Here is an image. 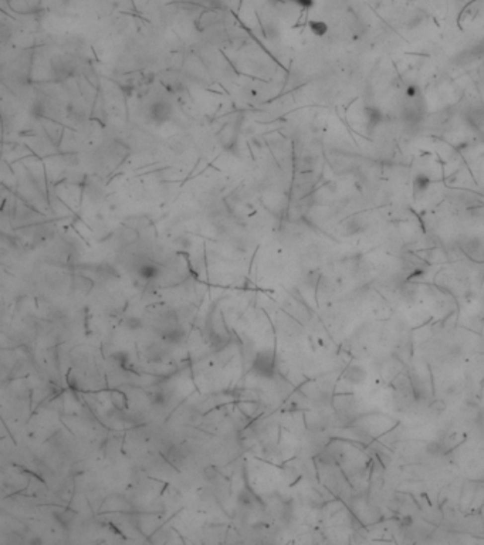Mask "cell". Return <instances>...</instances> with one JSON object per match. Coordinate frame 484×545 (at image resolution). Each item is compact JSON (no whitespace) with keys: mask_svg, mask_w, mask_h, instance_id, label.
<instances>
[{"mask_svg":"<svg viewBox=\"0 0 484 545\" xmlns=\"http://www.w3.org/2000/svg\"><path fill=\"white\" fill-rule=\"evenodd\" d=\"M326 450L334 456L356 493H368L372 460L362 449V445L342 439H334L328 443Z\"/></svg>","mask_w":484,"mask_h":545,"instance_id":"cell-1","label":"cell"},{"mask_svg":"<svg viewBox=\"0 0 484 545\" xmlns=\"http://www.w3.org/2000/svg\"><path fill=\"white\" fill-rule=\"evenodd\" d=\"M316 466L323 484L346 504L356 491L348 481L345 473L336 463L334 456L326 450V447L316 456Z\"/></svg>","mask_w":484,"mask_h":545,"instance_id":"cell-2","label":"cell"},{"mask_svg":"<svg viewBox=\"0 0 484 545\" xmlns=\"http://www.w3.org/2000/svg\"><path fill=\"white\" fill-rule=\"evenodd\" d=\"M354 425L362 427L371 437L379 439L381 436L386 435L388 432H391L392 429H395L399 425V422L385 413L368 412L365 415H361L358 417L354 422Z\"/></svg>","mask_w":484,"mask_h":545,"instance_id":"cell-3","label":"cell"},{"mask_svg":"<svg viewBox=\"0 0 484 545\" xmlns=\"http://www.w3.org/2000/svg\"><path fill=\"white\" fill-rule=\"evenodd\" d=\"M149 118L152 122L155 124H165L168 122L169 119L172 118V114H173V108L172 105L169 104L168 101L165 99H158L155 101L154 104H151V107L148 109Z\"/></svg>","mask_w":484,"mask_h":545,"instance_id":"cell-4","label":"cell"},{"mask_svg":"<svg viewBox=\"0 0 484 545\" xmlns=\"http://www.w3.org/2000/svg\"><path fill=\"white\" fill-rule=\"evenodd\" d=\"M253 368L261 377L271 378L274 375V355L268 351L258 352L253 362Z\"/></svg>","mask_w":484,"mask_h":545,"instance_id":"cell-5","label":"cell"},{"mask_svg":"<svg viewBox=\"0 0 484 545\" xmlns=\"http://www.w3.org/2000/svg\"><path fill=\"white\" fill-rule=\"evenodd\" d=\"M220 20V10L218 9H208L203 10L200 13L198 19L199 30H208L210 27H215Z\"/></svg>","mask_w":484,"mask_h":545,"instance_id":"cell-6","label":"cell"},{"mask_svg":"<svg viewBox=\"0 0 484 545\" xmlns=\"http://www.w3.org/2000/svg\"><path fill=\"white\" fill-rule=\"evenodd\" d=\"M432 185V179L429 175H426L425 172H417L413 178V193H415V198L420 199L426 196L427 190Z\"/></svg>","mask_w":484,"mask_h":545,"instance_id":"cell-7","label":"cell"},{"mask_svg":"<svg viewBox=\"0 0 484 545\" xmlns=\"http://www.w3.org/2000/svg\"><path fill=\"white\" fill-rule=\"evenodd\" d=\"M137 274H138L139 278H142L145 281H152V280L159 277L161 270H159V267L155 263H152V261H144V263H141L138 267H137Z\"/></svg>","mask_w":484,"mask_h":545,"instance_id":"cell-8","label":"cell"},{"mask_svg":"<svg viewBox=\"0 0 484 545\" xmlns=\"http://www.w3.org/2000/svg\"><path fill=\"white\" fill-rule=\"evenodd\" d=\"M118 240L122 246H132L139 240V230L131 226H125L119 230Z\"/></svg>","mask_w":484,"mask_h":545,"instance_id":"cell-9","label":"cell"},{"mask_svg":"<svg viewBox=\"0 0 484 545\" xmlns=\"http://www.w3.org/2000/svg\"><path fill=\"white\" fill-rule=\"evenodd\" d=\"M145 355H147V359H148L149 362L159 364V362H162L165 359V357H166V348L159 345V344H152V345H149L147 348Z\"/></svg>","mask_w":484,"mask_h":545,"instance_id":"cell-10","label":"cell"},{"mask_svg":"<svg viewBox=\"0 0 484 545\" xmlns=\"http://www.w3.org/2000/svg\"><path fill=\"white\" fill-rule=\"evenodd\" d=\"M165 457L168 459V462L173 466H180L185 460V453L182 452V449H179L176 445H170L168 450L165 452Z\"/></svg>","mask_w":484,"mask_h":545,"instance_id":"cell-11","label":"cell"},{"mask_svg":"<svg viewBox=\"0 0 484 545\" xmlns=\"http://www.w3.org/2000/svg\"><path fill=\"white\" fill-rule=\"evenodd\" d=\"M73 287L81 294H87L89 290L92 288V281L88 277L82 276V274H76L73 277Z\"/></svg>","mask_w":484,"mask_h":545,"instance_id":"cell-12","label":"cell"},{"mask_svg":"<svg viewBox=\"0 0 484 545\" xmlns=\"http://www.w3.org/2000/svg\"><path fill=\"white\" fill-rule=\"evenodd\" d=\"M168 400H169V397L168 395L165 393V390H162V389H157L154 393H151V402H152V405H155V406H165L166 403H168Z\"/></svg>","mask_w":484,"mask_h":545,"instance_id":"cell-13","label":"cell"},{"mask_svg":"<svg viewBox=\"0 0 484 545\" xmlns=\"http://www.w3.org/2000/svg\"><path fill=\"white\" fill-rule=\"evenodd\" d=\"M76 514L74 513H70V511H60V513H56V518L59 520V523L61 526L69 527L73 520H74Z\"/></svg>","mask_w":484,"mask_h":545,"instance_id":"cell-14","label":"cell"},{"mask_svg":"<svg viewBox=\"0 0 484 545\" xmlns=\"http://www.w3.org/2000/svg\"><path fill=\"white\" fill-rule=\"evenodd\" d=\"M239 503L242 504V506H246V507H251L254 503H256V497L253 496L250 491H247V490H244V491H242L240 493V497H239Z\"/></svg>","mask_w":484,"mask_h":545,"instance_id":"cell-15","label":"cell"},{"mask_svg":"<svg viewBox=\"0 0 484 545\" xmlns=\"http://www.w3.org/2000/svg\"><path fill=\"white\" fill-rule=\"evenodd\" d=\"M310 29L313 31V34H316V36H324L328 27H326V24L324 21H311L310 23Z\"/></svg>","mask_w":484,"mask_h":545,"instance_id":"cell-16","label":"cell"},{"mask_svg":"<svg viewBox=\"0 0 484 545\" xmlns=\"http://www.w3.org/2000/svg\"><path fill=\"white\" fill-rule=\"evenodd\" d=\"M144 325L142 319L139 317H128L125 319V327L128 328L129 331H137V329H141Z\"/></svg>","mask_w":484,"mask_h":545,"instance_id":"cell-17","label":"cell"},{"mask_svg":"<svg viewBox=\"0 0 484 545\" xmlns=\"http://www.w3.org/2000/svg\"><path fill=\"white\" fill-rule=\"evenodd\" d=\"M203 476H205V478L209 480V481L216 480V478H218V470H216V467L215 466L205 467V468H203Z\"/></svg>","mask_w":484,"mask_h":545,"instance_id":"cell-18","label":"cell"},{"mask_svg":"<svg viewBox=\"0 0 484 545\" xmlns=\"http://www.w3.org/2000/svg\"><path fill=\"white\" fill-rule=\"evenodd\" d=\"M112 403H114V406L117 407V409H124V406H125V397H124V395H121V393H112Z\"/></svg>","mask_w":484,"mask_h":545,"instance_id":"cell-19","label":"cell"},{"mask_svg":"<svg viewBox=\"0 0 484 545\" xmlns=\"http://www.w3.org/2000/svg\"><path fill=\"white\" fill-rule=\"evenodd\" d=\"M287 1L296 4L300 9H310L314 4V0H287Z\"/></svg>","mask_w":484,"mask_h":545,"instance_id":"cell-20","label":"cell"},{"mask_svg":"<svg viewBox=\"0 0 484 545\" xmlns=\"http://www.w3.org/2000/svg\"><path fill=\"white\" fill-rule=\"evenodd\" d=\"M175 241H176V244H178L179 247H182V248H189L190 246H192L190 238L186 237V236H180V237L176 238Z\"/></svg>","mask_w":484,"mask_h":545,"instance_id":"cell-21","label":"cell"}]
</instances>
